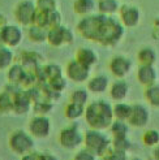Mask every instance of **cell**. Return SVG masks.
Wrapping results in <instances>:
<instances>
[{"label":"cell","mask_w":159,"mask_h":160,"mask_svg":"<svg viewBox=\"0 0 159 160\" xmlns=\"http://www.w3.org/2000/svg\"><path fill=\"white\" fill-rule=\"evenodd\" d=\"M124 25L110 14H94L77 23V30L84 38L103 46H115L124 35Z\"/></svg>","instance_id":"obj_1"},{"label":"cell","mask_w":159,"mask_h":160,"mask_svg":"<svg viewBox=\"0 0 159 160\" xmlns=\"http://www.w3.org/2000/svg\"><path fill=\"white\" fill-rule=\"evenodd\" d=\"M85 120L91 129H108L115 120L114 107L106 100H97L85 108Z\"/></svg>","instance_id":"obj_2"},{"label":"cell","mask_w":159,"mask_h":160,"mask_svg":"<svg viewBox=\"0 0 159 160\" xmlns=\"http://www.w3.org/2000/svg\"><path fill=\"white\" fill-rule=\"evenodd\" d=\"M84 145L87 150H90L93 154L99 155L102 158L111 147V142L108 141L106 135L102 133V130L90 129V130L85 132V134H84Z\"/></svg>","instance_id":"obj_3"},{"label":"cell","mask_w":159,"mask_h":160,"mask_svg":"<svg viewBox=\"0 0 159 160\" xmlns=\"http://www.w3.org/2000/svg\"><path fill=\"white\" fill-rule=\"evenodd\" d=\"M8 143H9V147L12 148L13 152L22 156L29 154L34 146L33 138L23 130H14L13 133H11L9 138H8Z\"/></svg>","instance_id":"obj_4"},{"label":"cell","mask_w":159,"mask_h":160,"mask_svg":"<svg viewBox=\"0 0 159 160\" xmlns=\"http://www.w3.org/2000/svg\"><path fill=\"white\" fill-rule=\"evenodd\" d=\"M37 7L30 0H22L14 8V17L18 23L23 26H30L34 23Z\"/></svg>","instance_id":"obj_5"},{"label":"cell","mask_w":159,"mask_h":160,"mask_svg":"<svg viewBox=\"0 0 159 160\" xmlns=\"http://www.w3.org/2000/svg\"><path fill=\"white\" fill-rule=\"evenodd\" d=\"M58 141L64 148H76L84 142V135L77 130L76 126L64 128L58 135Z\"/></svg>","instance_id":"obj_6"},{"label":"cell","mask_w":159,"mask_h":160,"mask_svg":"<svg viewBox=\"0 0 159 160\" xmlns=\"http://www.w3.org/2000/svg\"><path fill=\"white\" fill-rule=\"evenodd\" d=\"M47 42L52 47H60L70 44L73 42V34L70 33V30L64 28V26H58L49 30V35H47Z\"/></svg>","instance_id":"obj_7"},{"label":"cell","mask_w":159,"mask_h":160,"mask_svg":"<svg viewBox=\"0 0 159 160\" xmlns=\"http://www.w3.org/2000/svg\"><path fill=\"white\" fill-rule=\"evenodd\" d=\"M150 121V112L146 106L134 103L132 104V112L126 122L133 128H145Z\"/></svg>","instance_id":"obj_8"},{"label":"cell","mask_w":159,"mask_h":160,"mask_svg":"<svg viewBox=\"0 0 159 160\" xmlns=\"http://www.w3.org/2000/svg\"><path fill=\"white\" fill-rule=\"evenodd\" d=\"M89 72H90V68L82 65V64L78 62L76 59L70 60L67 64V68H65L67 77L69 79H72L73 82H77V83L85 82L86 79L89 78Z\"/></svg>","instance_id":"obj_9"},{"label":"cell","mask_w":159,"mask_h":160,"mask_svg":"<svg viewBox=\"0 0 159 160\" xmlns=\"http://www.w3.org/2000/svg\"><path fill=\"white\" fill-rule=\"evenodd\" d=\"M50 129H51L50 120L44 115H38L31 118L29 122L30 134L37 138H46L50 134Z\"/></svg>","instance_id":"obj_10"},{"label":"cell","mask_w":159,"mask_h":160,"mask_svg":"<svg viewBox=\"0 0 159 160\" xmlns=\"http://www.w3.org/2000/svg\"><path fill=\"white\" fill-rule=\"evenodd\" d=\"M120 21L125 28H136L141 21V12L137 7L125 4L119 9Z\"/></svg>","instance_id":"obj_11"},{"label":"cell","mask_w":159,"mask_h":160,"mask_svg":"<svg viewBox=\"0 0 159 160\" xmlns=\"http://www.w3.org/2000/svg\"><path fill=\"white\" fill-rule=\"evenodd\" d=\"M110 70L116 78H125L132 70V61L124 56H115L110 61Z\"/></svg>","instance_id":"obj_12"},{"label":"cell","mask_w":159,"mask_h":160,"mask_svg":"<svg viewBox=\"0 0 159 160\" xmlns=\"http://www.w3.org/2000/svg\"><path fill=\"white\" fill-rule=\"evenodd\" d=\"M22 41V31L18 26L5 25L3 26V44L8 47H16Z\"/></svg>","instance_id":"obj_13"},{"label":"cell","mask_w":159,"mask_h":160,"mask_svg":"<svg viewBox=\"0 0 159 160\" xmlns=\"http://www.w3.org/2000/svg\"><path fill=\"white\" fill-rule=\"evenodd\" d=\"M158 73L154 65H140L137 69V81L142 86H150L156 82Z\"/></svg>","instance_id":"obj_14"},{"label":"cell","mask_w":159,"mask_h":160,"mask_svg":"<svg viewBox=\"0 0 159 160\" xmlns=\"http://www.w3.org/2000/svg\"><path fill=\"white\" fill-rule=\"evenodd\" d=\"M30 98L28 97L26 90H20L13 95V112L17 115H25L30 109Z\"/></svg>","instance_id":"obj_15"},{"label":"cell","mask_w":159,"mask_h":160,"mask_svg":"<svg viewBox=\"0 0 159 160\" xmlns=\"http://www.w3.org/2000/svg\"><path fill=\"white\" fill-rule=\"evenodd\" d=\"M129 92V86L124 81V78H117L110 87V95L115 102H123Z\"/></svg>","instance_id":"obj_16"},{"label":"cell","mask_w":159,"mask_h":160,"mask_svg":"<svg viewBox=\"0 0 159 160\" xmlns=\"http://www.w3.org/2000/svg\"><path fill=\"white\" fill-rule=\"evenodd\" d=\"M74 59H76L78 62H81L82 65H85V67H87V68H91V67H94L95 64H97L98 56H97V53H95L93 50H90V48H84V47H81V48L77 50Z\"/></svg>","instance_id":"obj_17"},{"label":"cell","mask_w":159,"mask_h":160,"mask_svg":"<svg viewBox=\"0 0 159 160\" xmlns=\"http://www.w3.org/2000/svg\"><path fill=\"white\" fill-rule=\"evenodd\" d=\"M158 59L156 51L151 47H144L137 53V60L140 65H155Z\"/></svg>","instance_id":"obj_18"},{"label":"cell","mask_w":159,"mask_h":160,"mask_svg":"<svg viewBox=\"0 0 159 160\" xmlns=\"http://www.w3.org/2000/svg\"><path fill=\"white\" fill-rule=\"evenodd\" d=\"M25 73H26V69L22 67V64H12V65L8 68L7 78H8V81H9V83H14V85L20 86Z\"/></svg>","instance_id":"obj_19"},{"label":"cell","mask_w":159,"mask_h":160,"mask_svg":"<svg viewBox=\"0 0 159 160\" xmlns=\"http://www.w3.org/2000/svg\"><path fill=\"white\" fill-rule=\"evenodd\" d=\"M107 87H108V78L106 76H95L90 78L89 82H87V90L95 94H100L106 91Z\"/></svg>","instance_id":"obj_20"},{"label":"cell","mask_w":159,"mask_h":160,"mask_svg":"<svg viewBox=\"0 0 159 160\" xmlns=\"http://www.w3.org/2000/svg\"><path fill=\"white\" fill-rule=\"evenodd\" d=\"M21 61H22V67L26 70L34 72L38 65H41L42 58L35 52H28L26 51L21 55Z\"/></svg>","instance_id":"obj_21"},{"label":"cell","mask_w":159,"mask_h":160,"mask_svg":"<svg viewBox=\"0 0 159 160\" xmlns=\"http://www.w3.org/2000/svg\"><path fill=\"white\" fill-rule=\"evenodd\" d=\"M144 98L151 107L159 108V83L146 86L144 90Z\"/></svg>","instance_id":"obj_22"},{"label":"cell","mask_w":159,"mask_h":160,"mask_svg":"<svg viewBox=\"0 0 159 160\" xmlns=\"http://www.w3.org/2000/svg\"><path fill=\"white\" fill-rule=\"evenodd\" d=\"M28 35L29 39L34 43H42L44 41H47V35H49V29L46 28H41L37 25H30L29 30H28Z\"/></svg>","instance_id":"obj_23"},{"label":"cell","mask_w":159,"mask_h":160,"mask_svg":"<svg viewBox=\"0 0 159 160\" xmlns=\"http://www.w3.org/2000/svg\"><path fill=\"white\" fill-rule=\"evenodd\" d=\"M13 112V95L9 91L0 92V113L7 115Z\"/></svg>","instance_id":"obj_24"},{"label":"cell","mask_w":159,"mask_h":160,"mask_svg":"<svg viewBox=\"0 0 159 160\" xmlns=\"http://www.w3.org/2000/svg\"><path fill=\"white\" fill-rule=\"evenodd\" d=\"M119 9H120V7H119L117 0H99V2H98V11H99V13L112 16Z\"/></svg>","instance_id":"obj_25"},{"label":"cell","mask_w":159,"mask_h":160,"mask_svg":"<svg viewBox=\"0 0 159 160\" xmlns=\"http://www.w3.org/2000/svg\"><path fill=\"white\" fill-rule=\"evenodd\" d=\"M110 129H111V133H112V137H126V134L129 132L128 124L124 120H117V118H115L112 121Z\"/></svg>","instance_id":"obj_26"},{"label":"cell","mask_w":159,"mask_h":160,"mask_svg":"<svg viewBox=\"0 0 159 160\" xmlns=\"http://www.w3.org/2000/svg\"><path fill=\"white\" fill-rule=\"evenodd\" d=\"M13 62V52L8 48V46L0 44V70L8 69Z\"/></svg>","instance_id":"obj_27"},{"label":"cell","mask_w":159,"mask_h":160,"mask_svg":"<svg viewBox=\"0 0 159 160\" xmlns=\"http://www.w3.org/2000/svg\"><path fill=\"white\" fill-rule=\"evenodd\" d=\"M94 9V0H74L73 3V11L77 14H89Z\"/></svg>","instance_id":"obj_28"},{"label":"cell","mask_w":159,"mask_h":160,"mask_svg":"<svg viewBox=\"0 0 159 160\" xmlns=\"http://www.w3.org/2000/svg\"><path fill=\"white\" fill-rule=\"evenodd\" d=\"M131 112H132V106L126 104V103L117 102L114 106V116L117 120H124V121H126V120L129 118Z\"/></svg>","instance_id":"obj_29"},{"label":"cell","mask_w":159,"mask_h":160,"mask_svg":"<svg viewBox=\"0 0 159 160\" xmlns=\"http://www.w3.org/2000/svg\"><path fill=\"white\" fill-rule=\"evenodd\" d=\"M65 117L69 120H76L78 117H81L82 115H85V107L81 104H76V103L70 102L69 104H67L65 109H64Z\"/></svg>","instance_id":"obj_30"},{"label":"cell","mask_w":159,"mask_h":160,"mask_svg":"<svg viewBox=\"0 0 159 160\" xmlns=\"http://www.w3.org/2000/svg\"><path fill=\"white\" fill-rule=\"evenodd\" d=\"M142 143L147 147H154L159 143V130L156 129H149L142 134Z\"/></svg>","instance_id":"obj_31"},{"label":"cell","mask_w":159,"mask_h":160,"mask_svg":"<svg viewBox=\"0 0 159 160\" xmlns=\"http://www.w3.org/2000/svg\"><path fill=\"white\" fill-rule=\"evenodd\" d=\"M131 146H132V143L126 137H114L112 142H111V147L115 150H120V151H128Z\"/></svg>","instance_id":"obj_32"},{"label":"cell","mask_w":159,"mask_h":160,"mask_svg":"<svg viewBox=\"0 0 159 160\" xmlns=\"http://www.w3.org/2000/svg\"><path fill=\"white\" fill-rule=\"evenodd\" d=\"M33 109H34V112L37 115H46V113H49V112L52 109V104H51V102H49V100H42L41 102V99L39 100H37L35 103H33Z\"/></svg>","instance_id":"obj_33"},{"label":"cell","mask_w":159,"mask_h":160,"mask_svg":"<svg viewBox=\"0 0 159 160\" xmlns=\"http://www.w3.org/2000/svg\"><path fill=\"white\" fill-rule=\"evenodd\" d=\"M35 7L37 9L44 11V12H52L58 9V4L55 0H37Z\"/></svg>","instance_id":"obj_34"},{"label":"cell","mask_w":159,"mask_h":160,"mask_svg":"<svg viewBox=\"0 0 159 160\" xmlns=\"http://www.w3.org/2000/svg\"><path fill=\"white\" fill-rule=\"evenodd\" d=\"M37 82H38V79H37V77H35L34 72L26 70V73H25V76H23V78H22V81H21L20 85H21L25 90H28V89H30V87H34Z\"/></svg>","instance_id":"obj_35"},{"label":"cell","mask_w":159,"mask_h":160,"mask_svg":"<svg viewBox=\"0 0 159 160\" xmlns=\"http://www.w3.org/2000/svg\"><path fill=\"white\" fill-rule=\"evenodd\" d=\"M49 14H50V12H44V11L37 9L35 17H34V25L47 29V26H49Z\"/></svg>","instance_id":"obj_36"},{"label":"cell","mask_w":159,"mask_h":160,"mask_svg":"<svg viewBox=\"0 0 159 160\" xmlns=\"http://www.w3.org/2000/svg\"><path fill=\"white\" fill-rule=\"evenodd\" d=\"M102 158L107 159V160H125L126 159V151H120V150H115L112 147H110L108 151Z\"/></svg>","instance_id":"obj_37"},{"label":"cell","mask_w":159,"mask_h":160,"mask_svg":"<svg viewBox=\"0 0 159 160\" xmlns=\"http://www.w3.org/2000/svg\"><path fill=\"white\" fill-rule=\"evenodd\" d=\"M87 98H89V97H87L86 90L80 89V90H76V91L72 94V97H70V102L76 103V104L85 106L86 103H87Z\"/></svg>","instance_id":"obj_38"},{"label":"cell","mask_w":159,"mask_h":160,"mask_svg":"<svg viewBox=\"0 0 159 160\" xmlns=\"http://www.w3.org/2000/svg\"><path fill=\"white\" fill-rule=\"evenodd\" d=\"M61 25V14L56 11H52L50 12L49 14V26H47V29H54V28H58Z\"/></svg>","instance_id":"obj_39"},{"label":"cell","mask_w":159,"mask_h":160,"mask_svg":"<svg viewBox=\"0 0 159 160\" xmlns=\"http://www.w3.org/2000/svg\"><path fill=\"white\" fill-rule=\"evenodd\" d=\"M49 85H50V86L52 87L54 90H56V91L61 92L63 90L65 89V86H67V82H65V79L63 78L61 76H59V77H55V78L50 79V81H49Z\"/></svg>","instance_id":"obj_40"},{"label":"cell","mask_w":159,"mask_h":160,"mask_svg":"<svg viewBox=\"0 0 159 160\" xmlns=\"http://www.w3.org/2000/svg\"><path fill=\"white\" fill-rule=\"evenodd\" d=\"M46 67V72H47V77H49V81L55 77H59L61 76V72L60 68L58 65H54V64H49V65H44Z\"/></svg>","instance_id":"obj_41"},{"label":"cell","mask_w":159,"mask_h":160,"mask_svg":"<svg viewBox=\"0 0 159 160\" xmlns=\"http://www.w3.org/2000/svg\"><path fill=\"white\" fill-rule=\"evenodd\" d=\"M76 160H94L95 159V154H93L90 150H87L85 147V150H81L74 155Z\"/></svg>","instance_id":"obj_42"},{"label":"cell","mask_w":159,"mask_h":160,"mask_svg":"<svg viewBox=\"0 0 159 160\" xmlns=\"http://www.w3.org/2000/svg\"><path fill=\"white\" fill-rule=\"evenodd\" d=\"M23 160H39V159H47V160H54L55 156H51V155H47V154H26V155H23L22 156Z\"/></svg>","instance_id":"obj_43"},{"label":"cell","mask_w":159,"mask_h":160,"mask_svg":"<svg viewBox=\"0 0 159 160\" xmlns=\"http://www.w3.org/2000/svg\"><path fill=\"white\" fill-rule=\"evenodd\" d=\"M151 158L155 159V160H159V143L156 146L153 147V150H151Z\"/></svg>","instance_id":"obj_44"},{"label":"cell","mask_w":159,"mask_h":160,"mask_svg":"<svg viewBox=\"0 0 159 160\" xmlns=\"http://www.w3.org/2000/svg\"><path fill=\"white\" fill-rule=\"evenodd\" d=\"M5 25H7V20H5L4 16L0 13V26H5Z\"/></svg>","instance_id":"obj_45"},{"label":"cell","mask_w":159,"mask_h":160,"mask_svg":"<svg viewBox=\"0 0 159 160\" xmlns=\"http://www.w3.org/2000/svg\"><path fill=\"white\" fill-rule=\"evenodd\" d=\"M0 44H3V26H0Z\"/></svg>","instance_id":"obj_46"}]
</instances>
